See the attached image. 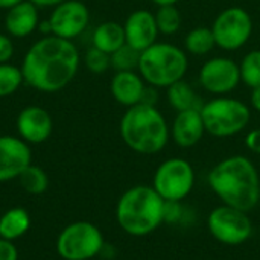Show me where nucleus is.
Returning <instances> with one entry per match:
<instances>
[{
    "instance_id": "f257e3e1",
    "label": "nucleus",
    "mask_w": 260,
    "mask_h": 260,
    "mask_svg": "<svg viewBox=\"0 0 260 260\" xmlns=\"http://www.w3.org/2000/svg\"><path fill=\"white\" fill-rule=\"evenodd\" d=\"M79 50L70 41L55 35L37 40L21 62L24 84L41 93L66 88L79 70Z\"/></svg>"
},
{
    "instance_id": "f03ea898",
    "label": "nucleus",
    "mask_w": 260,
    "mask_h": 260,
    "mask_svg": "<svg viewBox=\"0 0 260 260\" xmlns=\"http://www.w3.org/2000/svg\"><path fill=\"white\" fill-rule=\"evenodd\" d=\"M210 189L225 204L250 212L260 201V177L253 161L245 155L221 160L209 172Z\"/></svg>"
},
{
    "instance_id": "7ed1b4c3",
    "label": "nucleus",
    "mask_w": 260,
    "mask_h": 260,
    "mask_svg": "<svg viewBox=\"0 0 260 260\" xmlns=\"http://www.w3.org/2000/svg\"><path fill=\"white\" fill-rule=\"evenodd\" d=\"M119 131L125 145L143 155L158 154L166 148L171 137L165 116L157 107L146 104L129 107L120 119Z\"/></svg>"
},
{
    "instance_id": "20e7f679",
    "label": "nucleus",
    "mask_w": 260,
    "mask_h": 260,
    "mask_svg": "<svg viewBox=\"0 0 260 260\" xmlns=\"http://www.w3.org/2000/svg\"><path fill=\"white\" fill-rule=\"evenodd\" d=\"M116 219L131 236H146L165 222V200L152 186H134L117 201Z\"/></svg>"
},
{
    "instance_id": "39448f33",
    "label": "nucleus",
    "mask_w": 260,
    "mask_h": 260,
    "mask_svg": "<svg viewBox=\"0 0 260 260\" xmlns=\"http://www.w3.org/2000/svg\"><path fill=\"white\" fill-rule=\"evenodd\" d=\"M189 61L186 50L171 43H154L140 52L139 73L146 84L155 88H168L184 79Z\"/></svg>"
},
{
    "instance_id": "423d86ee",
    "label": "nucleus",
    "mask_w": 260,
    "mask_h": 260,
    "mask_svg": "<svg viewBox=\"0 0 260 260\" xmlns=\"http://www.w3.org/2000/svg\"><path fill=\"white\" fill-rule=\"evenodd\" d=\"M206 133L213 137H232L244 131L251 119V110L239 99L216 98L201 108Z\"/></svg>"
},
{
    "instance_id": "0eeeda50",
    "label": "nucleus",
    "mask_w": 260,
    "mask_h": 260,
    "mask_svg": "<svg viewBox=\"0 0 260 260\" xmlns=\"http://www.w3.org/2000/svg\"><path fill=\"white\" fill-rule=\"evenodd\" d=\"M105 245L102 232L88 221L69 224L56 239V251L64 260H90Z\"/></svg>"
},
{
    "instance_id": "6e6552de",
    "label": "nucleus",
    "mask_w": 260,
    "mask_h": 260,
    "mask_svg": "<svg viewBox=\"0 0 260 260\" xmlns=\"http://www.w3.org/2000/svg\"><path fill=\"white\" fill-rule=\"evenodd\" d=\"M195 171L184 158L165 160L154 174L152 187L165 201H183L193 189Z\"/></svg>"
},
{
    "instance_id": "1a4fd4ad",
    "label": "nucleus",
    "mask_w": 260,
    "mask_h": 260,
    "mask_svg": "<svg viewBox=\"0 0 260 260\" xmlns=\"http://www.w3.org/2000/svg\"><path fill=\"white\" fill-rule=\"evenodd\" d=\"M212 32L218 47L227 52H235L244 47L251 38L253 18L247 9L230 6L216 15L212 24Z\"/></svg>"
},
{
    "instance_id": "9d476101",
    "label": "nucleus",
    "mask_w": 260,
    "mask_h": 260,
    "mask_svg": "<svg viewBox=\"0 0 260 260\" xmlns=\"http://www.w3.org/2000/svg\"><path fill=\"white\" fill-rule=\"evenodd\" d=\"M207 229L210 235L224 245H242L253 235V222L248 213L225 204L210 212Z\"/></svg>"
},
{
    "instance_id": "9b49d317",
    "label": "nucleus",
    "mask_w": 260,
    "mask_h": 260,
    "mask_svg": "<svg viewBox=\"0 0 260 260\" xmlns=\"http://www.w3.org/2000/svg\"><path fill=\"white\" fill-rule=\"evenodd\" d=\"M241 82L239 64L227 56H215L206 61L200 70L201 87L216 96L233 91Z\"/></svg>"
},
{
    "instance_id": "f8f14e48",
    "label": "nucleus",
    "mask_w": 260,
    "mask_h": 260,
    "mask_svg": "<svg viewBox=\"0 0 260 260\" xmlns=\"http://www.w3.org/2000/svg\"><path fill=\"white\" fill-rule=\"evenodd\" d=\"M47 20L50 23L52 35L72 41L87 29L90 11L87 5L79 0H64L52 9Z\"/></svg>"
},
{
    "instance_id": "ddd939ff",
    "label": "nucleus",
    "mask_w": 260,
    "mask_h": 260,
    "mask_svg": "<svg viewBox=\"0 0 260 260\" xmlns=\"http://www.w3.org/2000/svg\"><path fill=\"white\" fill-rule=\"evenodd\" d=\"M32 165L29 143L15 136H0V183L18 178Z\"/></svg>"
},
{
    "instance_id": "4468645a",
    "label": "nucleus",
    "mask_w": 260,
    "mask_h": 260,
    "mask_svg": "<svg viewBox=\"0 0 260 260\" xmlns=\"http://www.w3.org/2000/svg\"><path fill=\"white\" fill-rule=\"evenodd\" d=\"M15 126L20 139L30 145H40L50 137L53 122L47 110L38 105H29L18 113Z\"/></svg>"
},
{
    "instance_id": "2eb2a0df",
    "label": "nucleus",
    "mask_w": 260,
    "mask_h": 260,
    "mask_svg": "<svg viewBox=\"0 0 260 260\" xmlns=\"http://www.w3.org/2000/svg\"><path fill=\"white\" fill-rule=\"evenodd\" d=\"M123 29L126 44L136 49L137 52H143L145 49L157 43V37L160 34L155 21V14L148 9L133 11L126 17Z\"/></svg>"
},
{
    "instance_id": "dca6fc26",
    "label": "nucleus",
    "mask_w": 260,
    "mask_h": 260,
    "mask_svg": "<svg viewBox=\"0 0 260 260\" xmlns=\"http://www.w3.org/2000/svg\"><path fill=\"white\" fill-rule=\"evenodd\" d=\"M169 129L171 137L180 148L187 149L198 145L206 134L201 110H187L177 113Z\"/></svg>"
},
{
    "instance_id": "f3484780",
    "label": "nucleus",
    "mask_w": 260,
    "mask_h": 260,
    "mask_svg": "<svg viewBox=\"0 0 260 260\" xmlns=\"http://www.w3.org/2000/svg\"><path fill=\"white\" fill-rule=\"evenodd\" d=\"M145 88V79L136 70L116 72L110 82L111 96L117 104L126 108L142 102Z\"/></svg>"
},
{
    "instance_id": "a211bd4d",
    "label": "nucleus",
    "mask_w": 260,
    "mask_h": 260,
    "mask_svg": "<svg viewBox=\"0 0 260 260\" xmlns=\"http://www.w3.org/2000/svg\"><path fill=\"white\" fill-rule=\"evenodd\" d=\"M38 23V8L29 0H23L18 5L12 6L11 9H8L5 15L6 34L14 38L29 37L37 30Z\"/></svg>"
},
{
    "instance_id": "6ab92c4d",
    "label": "nucleus",
    "mask_w": 260,
    "mask_h": 260,
    "mask_svg": "<svg viewBox=\"0 0 260 260\" xmlns=\"http://www.w3.org/2000/svg\"><path fill=\"white\" fill-rule=\"evenodd\" d=\"M93 46L108 55L114 53L117 49H120L125 43V29L123 24L117 21H104L101 23L94 32H93Z\"/></svg>"
},
{
    "instance_id": "aec40b11",
    "label": "nucleus",
    "mask_w": 260,
    "mask_h": 260,
    "mask_svg": "<svg viewBox=\"0 0 260 260\" xmlns=\"http://www.w3.org/2000/svg\"><path fill=\"white\" fill-rule=\"evenodd\" d=\"M168 102L177 113L187 110H201L204 105L201 96L184 79L177 81L175 84L168 87Z\"/></svg>"
},
{
    "instance_id": "412c9836",
    "label": "nucleus",
    "mask_w": 260,
    "mask_h": 260,
    "mask_svg": "<svg viewBox=\"0 0 260 260\" xmlns=\"http://www.w3.org/2000/svg\"><path fill=\"white\" fill-rule=\"evenodd\" d=\"M30 227V216L27 210L21 207H14L6 210L0 216V238L6 241H17L27 233Z\"/></svg>"
},
{
    "instance_id": "4be33fe9",
    "label": "nucleus",
    "mask_w": 260,
    "mask_h": 260,
    "mask_svg": "<svg viewBox=\"0 0 260 260\" xmlns=\"http://www.w3.org/2000/svg\"><path fill=\"white\" fill-rule=\"evenodd\" d=\"M215 46H216V41H215L212 27H206V26L195 27L184 38V49L189 53L197 55V56L210 53Z\"/></svg>"
},
{
    "instance_id": "5701e85b",
    "label": "nucleus",
    "mask_w": 260,
    "mask_h": 260,
    "mask_svg": "<svg viewBox=\"0 0 260 260\" xmlns=\"http://www.w3.org/2000/svg\"><path fill=\"white\" fill-rule=\"evenodd\" d=\"M21 187L30 195H41L49 187V177L47 174L35 165H29L23 174L18 177Z\"/></svg>"
},
{
    "instance_id": "b1692460",
    "label": "nucleus",
    "mask_w": 260,
    "mask_h": 260,
    "mask_svg": "<svg viewBox=\"0 0 260 260\" xmlns=\"http://www.w3.org/2000/svg\"><path fill=\"white\" fill-rule=\"evenodd\" d=\"M155 21L160 34L165 35H174L181 27V14L175 5L168 6H158L155 14Z\"/></svg>"
},
{
    "instance_id": "393cba45",
    "label": "nucleus",
    "mask_w": 260,
    "mask_h": 260,
    "mask_svg": "<svg viewBox=\"0 0 260 260\" xmlns=\"http://www.w3.org/2000/svg\"><path fill=\"white\" fill-rule=\"evenodd\" d=\"M23 82L24 79L20 67L9 62L0 64V98L14 94L23 85Z\"/></svg>"
},
{
    "instance_id": "a878e982",
    "label": "nucleus",
    "mask_w": 260,
    "mask_h": 260,
    "mask_svg": "<svg viewBox=\"0 0 260 260\" xmlns=\"http://www.w3.org/2000/svg\"><path fill=\"white\" fill-rule=\"evenodd\" d=\"M239 70H241V81L247 87L250 88L260 87V50L248 52L242 58L239 64Z\"/></svg>"
},
{
    "instance_id": "bb28decb",
    "label": "nucleus",
    "mask_w": 260,
    "mask_h": 260,
    "mask_svg": "<svg viewBox=\"0 0 260 260\" xmlns=\"http://www.w3.org/2000/svg\"><path fill=\"white\" fill-rule=\"evenodd\" d=\"M139 59H140V52L128 46L126 43L117 49L114 53L110 55L111 67L116 72H128V70H136L139 67Z\"/></svg>"
},
{
    "instance_id": "cd10ccee",
    "label": "nucleus",
    "mask_w": 260,
    "mask_h": 260,
    "mask_svg": "<svg viewBox=\"0 0 260 260\" xmlns=\"http://www.w3.org/2000/svg\"><path fill=\"white\" fill-rule=\"evenodd\" d=\"M84 62H85V67L91 73H94V75H102V73H105L111 67L110 55L102 52V50H99V49H96L94 46L90 47L85 52Z\"/></svg>"
},
{
    "instance_id": "c85d7f7f",
    "label": "nucleus",
    "mask_w": 260,
    "mask_h": 260,
    "mask_svg": "<svg viewBox=\"0 0 260 260\" xmlns=\"http://www.w3.org/2000/svg\"><path fill=\"white\" fill-rule=\"evenodd\" d=\"M183 216L180 201H165V222H180Z\"/></svg>"
},
{
    "instance_id": "c756f323",
    "label": "nucleus",
    "mask_w": 260,
    "mask_h": 260,
    "mask_svg": "<svg viewBox=\"0 0 260 260\" xmlns=\"http://www.w3.org/2000/svg\"><path fill=\"white\" fill-rule=\"evenodd\" d=\"M14 56V43L8 34H0V64L9 62Z\"/></svg>"
},
{
    "instance_id": "7c9ffc66",
    "label": "nucleus",
    "mask_w": 260,
    "mask_h": 260,
    "mask_svg": "<svg viewBox=\"0 0 260 260\" xmlns=\"http://www.w3.org/2000/svg\"><path fill=\"white\" fill-rule=\"evenodd\" d=\"M0 260H18V251L14 242L0 238Z\"/></svg>"
},
{
    "instance_id": "2f4dec72",
    "label": "nucleus",
    "mask_w": 260,
    "mask_h": 260,
    "mask_svg": "<svg viewBox=\"0 0 260 260\" xmlns=\"http://www.w3.org/2000/svg\"><path fill=\"white\" fill-rule=\"evenodd\" d=\"M245 146H247L251 152L259 154L260 155V128L251 129V131L245 136Z\"/></svg>"
},
{
    "instance_id": "473e14b6",
    "label": "nucleus",
    "mask_w": 260,
    "mask_h": 260,
    "mask_svg": "<svg viewBox=\"0 0 260 260\" xmlns=\"http://www.w3.org/2000/svg\"><path fill=\"white\" fill-rule=\"evenodd\" d=\"M157 101H158V93H157V88L149 85L145 88L143 91V98H142V102L140 104H146V105H157Z\"/></svg>"
},
{
    "instance_id": "72a5a7b5",
    "label": "nucleus",
    "mask_w": 260,
    "mask_h": 260,
    "mask_svg": "<svg viewBox=\"0 0 260 260\" xmlns=\"http://www.w3.org/2000/svg\"><path fill=\"white\" fill-rule=\"evenodd\" d=\"M250 104L251 108L260 113V87L251 88V96H250Z\"/></svg>"
},
{
    "instance_id": "f704fd0d",
    "label": "nucleus",
    "mask_w": 260,
    "mask_h": 260,
    "mask_svg": "<svg viewBox=\"0 0 260 260\" xmlns=\"http://www.w3.org/2000/svg\"><path fill=\"white\" fill-rule=\"evenodd\" d=\"M29 2H32L37 8H55L64 0H29Z\"/></svg>"
},
{
    "instance_id": "c9c22d12",
    "label": "nucleus",
    "mask_w": 260,
    "mask_h": 260,
    "mask_svg": "<svg viewBox=\"0 0 260 260\" xmlns=\"http://www.w3.org/2000/svg\"><path fill=\"white\" fill-rule=\"evenodd\" d=\"M37 30H38L40 34H43L44 37L52 35V29H50V23H49V20H43V21H40V23H38Z\"/></svg>"
},
{
    "instance_id": "e433bc0d",
    "label": "nucleus",
    "mask_w": 260,
    "mask_h": 260,
    "mask_svg": "<svg viewBox=\"0 0 260 260\" xmlns=\"http://www.w3.org/2000/svg\"><path fill=\"white\" fill-rule=\"evenodd\" d=\"M20 2H23V0H0V9H11L12 6H15V5H18Z\"/></svg>"
},
{
    "instance_id": "4c0bfd02",
    "label": "nucleus",
    "mask_w": 260,
    "mask_h": 260,
    "mask_svg": "<svg viewBox=\"0 0 260 260\" xmlns=\"http://www.w3.org/2000/svg\"><path fill=\"white\" fill-rule=\"evenodd\" d=\"M157 6H168V5H177L180 0H152Z\"/></svg>"
}]
</instances>
